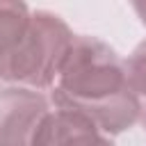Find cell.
<instances>
[{
    "label": "cell",
    "mask_w": 146,
    "mask_h": 146,
    "mask_svg": "<svg viewBox=\"0 0 146 146\" xmlns=\"http://www.w3.org/2000/svg\"><path fill=\"white\" fill-rule=\"evenodd\" d=\"M50 110V96L43 91L0 87V146H32L36 128Z\"/></svg>",
    "instance_id": "obj_3"
},
{
    "label": "cell",
    "mask_w": 146,
    "mask_h": 146,
    "mask_svg": "<svg viewBox=\"0 0 146 146\" xmlns=\"http://www.w3.org/2000/svg\"><path fill=\"white\" fill-rule=\"evenodd\" d=\"M55 110L89 119L105 135H121L141 119V100L132 91L125 59L98 36L75 34L50 89Z\"/></svg>",
    "instance_id": "obj_1"
},
{
    "label": "cell",
    "mask_w": 146,
    "mask_h": 146,
    "mask_svg": "<svg viewBox=\"0 0 146 146\" xmlns=\"http://www.w3.org/2000/svg\"><path fill=\"white\" fill-rule=\"evenodd\" d=\"M132 9L137 11V16H139V21L146 25V2H135L132 5Z\"/></svg>",
    "instance_id": "obj_6"
},
{
    "label": "cell",
    "mask_w": 146,
    "mask_h": 146,
    "mask_svg": "<svg viewBox=\"0 0 146 146\" xmlns=\"http://www.w3.org/2000/svg\"><path fill=\"white\" fill-rule=\"evenodd\" d=\"M125 71H128V80L132 91L141 98H146V39L128 55L125 59Z\"/></svg>",
    "instance_id": "obj_5"
},
{
    "label": "cell",
    "mask_w": 146,
    "mask_h": 146,
    "mask_svg": "<svg viewBox=\"0 0 146 146\" xmlns=\"http://www.w3.org/2000/svg\"><path fill=\"white\" fill-rule=\"evenodd\" d=\"M32 146H114V141L89 119L52 107L36 128Z\"/></svg>",
    "instance_id": "obj_4"
},
{
    "label": "cell",
    "mask_w": 146,
    "mask_h": 146,
    "mask_svg": "<svg viewBox=\"0 0 146 146\" xmlns=\"http://www.w3.org/2000/svg\"><path fill=\"white\" fill-rule=\"evenodd\" d=\"M73 36L62 16L0 0V84L52 89Z\"/></svg>",
    "instance_id": "obj_2"
}]
</instances>
